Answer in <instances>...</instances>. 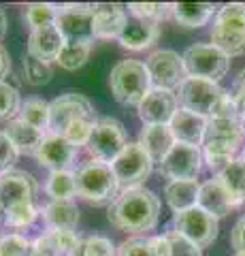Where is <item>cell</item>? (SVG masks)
<instances>
[{
	"mask_svg": "<svg viewBox=\"0 0 245 256\" xmlns=\"http://www.w3.org/2000/svg\"><path fill=\"white\" fill-rule=\"evenodd\" d=\"M222 94L224 90L216 82H207V79H199V77H186L184 84L179 86L177 102L181 105V109L192 111V114L209 120L218 100L222 98Z\"/></svg>",
	"mask_w": 245,
	"mask_h": 256,
	"instance_id": "30bf717a",
	"label": "cell"
},
{
	"mask_svg": "<svg viewBox=\"0 0 245 256\" xmlns=\"http://www.w3.org/2000/svg\"><path fill=\"white\" fill-rule=\"evenodd\" d=\"M167 237H169V244H171L169 256H201V248L194 246L184 235H179L177 230H171V233H167Z\"/></svg>",
	"mask_w": 245,
	"mask_h": 256,
	"instance_id": "ab89813d",
	"label": "cell"
},
{
	"mask_svg": "<svg viewBox=\"0 0 245 256\" xmlns=\"http://www.w3.org/2000/svg\"><path fill=\"white\" fill-rule=\"evenodd\" d=\"M36 216H38V210L34 207V203H23V205L6 210L4 224L11 228H26L36 220Z\"/></svg>",
	"mask_w": 245,
	"mask_h": 256,
	"instance_id": "d590c367",
	"label": "cell"
},
{
	"mask_svg": "<svg viewBox=\"0 0 245 256\" xmlns=\"http://www.w3.org/2000/svg\"><path fill=\"white\" fill-rule=\"evenodd\" d=\"M26 18L28 26L36 30V28H43V26H49V24H56L58 18V6L56 4H49V2H34V4H28L26 6Z\"/></svg>",
	"mask_w": 245,
	"mask_h": 256,
	"instance_id": "836d02e7",
	"label": "cell"
},
{
	"mask_svg": "<svg viewBox=\"0 0 245 256\" xmlns=\"http://www.w3.org/2000/svg\"><path fill=\"white\" fill-rule=\"evenodd\" d=\"M43 222L47 230H75L79 222V207L70 201H49L43 207Z\"/></svg>",
	"mask_w": 245,
	"mask_h": 256,
	"instance_id": "cb8c5ba5",
	"label": "cell"
},
{
	"mask_svg": "<svg viewBox=\"0 0 245 256\" xmlns=\"http://www.w3.org/2000/svg\"><path fill=\"white\" fill-rule=\"evenodd\" d=\"M243 124L241 120H222L209 118L207 130L203 139V158L213 171H222L228 162L235 160V154L243 141Z\"/></svg>",
	"mask_w": 245,
	"mask_h": 256,
	"instance_id": "7a4b0ae2",
	"label": "cell"
},
{
	"mask_svg": "<svg viewBox=\"0 0 245 256\" xmlns=\"http://www.w3.org/2000/svg\"><path fill=\"white\" fill-rule=\"evenodd\" d=\"M19 120L45 132L49 128V102L43 98H28L26 102H21Z\"/></svg>",
	"mask_w": 245,
	"mask_h": 256,
	"instance_id": "f546056e",
	"label": "cell"
},
{
	"mask_svg": "<svg viewBox=\"0 0 245 256\" xmlns=\"http://www.w3.org/2000/svg\"><path fill=\"white\" fill-rule=\"evenodd\" d=\"M132 18L147 20V22H160L171 13V4H160V2H132L128 4Z\"/></svg>",
	"mask_w": 245,
	"mask_h": 256,
	"instance_id": "8d00e7d4",
	"label": "cell"
},
{
	"mask_svg": "<svg viewBox=\"0 0 245 256\" xmlns=\"http://www.w3.org/2000/svg\"><path fill=\"white\" fill-rule=\"evenodd\" d=\"M4 32H6V15H4L2 9H0V41H2Z\"/></svg>",
	"mask_w": 245,
	"mask_h": 256,
	"instance_id": "f6af8a7d",
	"label": "cell"
},
{
	"mask_svg": "<svg viewBox=\"0 0 245 256\" xmlns=\"http://www.w3.org/2000/svg\"><path fill=\"white\" fill-rule=\"evenodd\" d=\"M32 244L23 235L9 233L0 239V256H30Z\"/></svg>",
	"mask_w": 245,
	"mask_h": 256,
	"instance_id": "74e56055",
	"label": "cell"
},
{
	"mask_svg": "<svg viewBox=\"0 0 245 256\" xmlns=\"http://www.w3.org/2000/svg\"><path fill=\"white\" fill-rule=\"evenodd\" d=\"M4 134L11 139L13 148L17 150V154H26V156H34L36 150L41 148V143L45 139V132L38 128L26 124L23 120H11L4 128Z\"/></svg>",
	"mask_w": 245,
	"mask_h": 256,
	"instance_id": "603a6c76",
	"label": "cell"
},
{
	"mask_svg": "<svg viewBox=\"0 0 245 256\" xmlns=\"http://www.w3.org/2000/svg\"><path fill=\"white\" fill-rule=\"evenodd\" d=\"M92 41H79V43H64L62 52L58 56V64L64 70H77L81 68L90 58Z\"/></svg>",
	"mask_w": 245,
	"mask_h": 256,
	"instance_id": "4dcf8cb0",
	"label": "cell"
},
{
	"mask_svg": "<svg viewBox=\"0 0 245 256\" xmlns=\"http://www.w3.org/2000/svg\"><path fill=\"white\" fill-rule=\"evenodd\" d=\"M231 244L237 252H245V216L237 220L233 233H231Z\"/></svg>",
	"mask_w": 245,
	"mask_h": 256,
	"instance_id": "7bdbcfd3",
	"label": "cell"
},
{
	"mask_svg": "<svg viewBox=\"0 0 245 256\" xmlns=\"http://www.w3.org/2000/svg\"><path fill=\"white\" fill-rule=\"evenodd\" d=\"M171 132L177 143H188V146H203L205 130H207V118L196 116L192 111L177 109V114L171 120Z\"/></svg>",
	"mask_w": 245,
	"mask_h": 256,
	"instance_id": "d6986e66",
	"label": "cell"
},
{
	"mask_svg": "<svg viewBox=\"0 0 245 256\" xmlns=\"http://www.w3.org/2000/svg\"><path fill=\"white\" fill-rule=\"evenodd\" d=\"M77 196H81L90 205H111L117 196L120 184L111 169V164L100 162V160H90L81 164L75 173Z\"/></svg>",
	"mask_w": 245,
	"mask_h": 256,
	"instance_id": "3957f363",
	"label": "cell"
},
{
	"mask_svg": "<svg viewBox=\"0 0 245 256\" xmlns=\"http://www.w3.org/2000/svg\"><path fill=\"white\" fill-rule=\"evenodd\" d=\"M15 158H17V150L13 148L11 139L4 132H0V173L11 171Z\"/></svg>",
	"mask_w": 245,
	"mask_h": 256,
	"instance_id": "60d3db41",
	"label": "cell"
},
{
	"mask_svg": "<svg viewBox=\"0 0 245 256\" xmlns=\"http://www.w3.org/2000/svg\"><path fill=\"white\" fill-rule=\"evenodd\" d=\"M45 192L51 196V201H70L77 194L75 173L73 171H53L49 173L45 184Z\"/></svg>",
	"mask_w": 245,
	"mask_h": 256,
	"instance_id": "f1b7e54d",
	"label": "cell"
},
{
	"mask_svg": "<svg viewBox=\"0 0 245 256\" xmlns=\"http://www.w3.org/2000/svg\"><path fill=\"white\" fill-rule=\"evenodd\" d=\"M117 256H156L152 237H132L117 248Z\"/></svg>",
	"mask_w": 245,
	"mask_h": 256,
	"instance_id": "f35d334b",
	"label": "cell"
},
{
	"mask_svg": "<svg viewBox=\"0 0 245 256\" xmlns=\"http://www.w3.org/2000/svg\"><path fill=\"white\" fill-rule=\"evenodd\" d=\"M38 184L30 173L11 169L0 173V205L6 210L23 203H34Z\"/></svg>",
	"mask_w": 245,
	"mask_h": 256,
	"instance_id": "9a60e30c",
	"label": "cell"
},
{
	"mask_svg": "<svg viewBox=\"0 0 245 256\" xmlns=\"http://www.w3.org/2000/svg\"><path fill=\"white\" fill-rule=\"evenodd\" d=\"M139 143L154 160V164H160L171 148L175 146V137H173L169 126H143Z\"/></svg>",
	"mask_w": 245,
	"mask_h": 256,
	"instance_id": "d4e9b609",
	"label": "cell"
},
{
	"mask_svg": "<svg viewBox=\"0 0 245 256\" xmlns=\"http://www.w3.org/2000/svg\"><path fill=\"white\" fill-rule=\"evenodd\" d=\"M85 120H92V122L98 120L94 105L83 94L66 92L49 102V128L47 130L51 134H64L73 124L85 122Z\"/></svg>",
	"mask_w": 245,
	"mask_h": 256,
	"instance_id": "ba28073f",
	"label": "cell"
},
{
	"mask_svg": "<svg viewBox=\"0 0 245 256\" xmlns=\"http://www.w3.org/2000/svg\"><path fill=\"white\" fill-rule=\"evenodd\" d=\"M201 162H203V152L196 146H188V143H177L171 148V152L160 164L158 171L167 180H196L201 173Z\"/></svg>",
	"mask_w": 245,
	"mask_h": 256,
	"instance_id": "4fadbf2b",
	"label": "cell"
},
{
	"mask_svg": "<svg viewBox=\"0 0 245 256\" xmlns=\"http://www.w3.org/2000/svg\"><path fill=\"white\" fill-rule=\"evenodd\" d=\"M241 160H243V162H245V148H243V154H241Z\"/></svg>",
	"mask_w": 245,
	"mask_h": 256,
	"instance_id": "c3c4849f",
	"label": "cell"
},
{
	"mask_svg": "<svg viewBox=\"0 0 245 256\" xmlns=\"http://www.w3.org/2000/svg\"><path fill=\"white\" fill-rule=\"evenodd\" d=\"M107 218L124 233H147L160 218V198L143 186L122 190L109 205Z\"/></svg>",
	"mask_w": 245,
	"mask_h": 256,
	"instance_id": "6da1fadb",
	"label": "cell"
},
{
	"mask_svg": "<svg viewBox=\"0 0 245 256\" xmlns=\"http://www.w3.org/2000/svg\"><path fill=\"white\" fill-rule=\"evenodd\" d=\"M175 230L190 239L199 248H209L218 237V218L201 210L199 205L192 210L175 214Z\"/></svg>",
	"mask_w": 245,
	"mask_h": 256,
	"instance_id": "7c38bea8",
	"label": "cell"
},
{
	"mask_svg": "<svg viewBox=\"0 0 245 256\" xmlns=\"http://www.w3.org/2000/svg\"><path fill=\"white\" fill-rule=\"evenodd\" d=\"M9 70H11V56L2 45H0V82H4V77L9 75Z\"/></svg>",
	"mask_w": 245,
	"mask_h": 256,
	"instance_id": "ee69618b",
	"label": "cell"
},
{
	"mask_svg": "<svg viewBox=\"0 0 245 256\" xmlns=\"http://www.w3.org/2000/svg\"><path fill=\"white\" fill-rule=\"evenodd\" d=\"M199 190L201 184L196 180H175L164 186V196H167L169 207L175 214L192 210L199 203Z\"/></svg>",
	"mask_w": 245,
	"mask_h": 256,
	"instance_id": "484cf974",
	"label": "cell"
},
{
	"mask_svg": "<svg viewBox=\"0 0 245 256\" xmlns=\"http://www.w3.org/2000/svg\"><path fill=\"white\" fill-rule=\"evenodd\" d=\"M36 160L38 164L47 166L51 173L53 171H70L75 162L77 148L70 141H66L62 134H45L41 148L36 150Z\"/></svg>",
	"mask_w": 245,
	"mask_h": 256,
	"instance_id": "2e32d148",
	"label": "cell"
},
{
	"mask_svg": "<svg viewBox=\"0 0 245 256\" xmlns=\"http://www.w3.org/2000/svg\"><path fill=\"white\" fill-rule=\"evenodd\" d=\"M64 36L60 34V30L56 28V24H49V26H43V28H36L30 32V38H28V52L32 58L41 60V62H56L58 56L64 47Z\"/></svg>",
	"mask_w": 245,
	"mask_h": 256,
	"instance_id": "ac0fdd59",
	"label": "cell"
},
{
	"mask_svg": "<svg viewBox=\"0 0 245 256\" xmlns=\"http://www.w3.org/2000/svg\"><path fill=\"white\" fill-rule=\"evenodd\" d=\"M218 13L216 4L209 2H175L171 4V15L184 28H201Z\"/></svg>",
	"mask_w": 245,
	"mask_h": 256,
	"instance_id": "4316f807",
	"label": "cell"
},
{
	"mask_svg": "<svg viewBox=\"0 0 245 256\" xmlns=\"http://www.w3.org/2000/svg\"><path fill=\"white\" fill-rule=\"evenodd\" d=\"M137 109L145 126H169L177 114V96L167 90H152Z\"/></svg>",
	"mask_w": 245,
	"mask_h": 256,
	"instance_id": "e0dca14e",
	"label": "cell"
},
{
	"mask_svg": "<svg viewBox=\"0 0 245 256\" xmlns=\"http://www.w3.org/2000/svg\"><path fill=\"white\" fill-rule=\"evenodd\" d=\"M211 45L228 58L245 54V4L231 2L218 9L211 26Z\"/></svg>",
	"mask_w": 245,
	"mask_h": 256,
	"instance_id": "5b68a950",
	"label": "cell"
},
{
	"mask_svg": "<svg viewBox=\"0 0 245 256\" xmlns=\"http://www.w3.org/2000/svg\"><path fill=\"white\" fill-rule=\"evenodd\" d=\"M205 210L207 214H211L213 218H224V216L231 214V210H235V201L233 196L228 194V190L222 186V182L218 178H213L209 182L201 184V190H199V203H196Z\"/></svg>",
	"mask_w": 245,
	"mask_h": 256,
	"instance_id": "44dd1931",
	"label": "cell"
},
{
	"mask_svg": "<svg viewBox=\"0 0 245 256\" xmlns=\"http://www.w3.org/2000/svg\"><path fill=\"white\" fill-rule=\"evenodd\" d=\"M145 68L152 79V90H167L173 92L184 84L186 68L181 56L173 50H158L145 60Z\"/></svg>",
	"mask_w": 245,
	"mask_h": 256,
	"instance_id": "8fae6325",
	"label": "cell"
},
{
	"mask_svg": "<svg viewBox=\"0 0 245 256\" xmlns=\"http://www.w3.org/2000/svg\"><path fill=\"white\" fill-rule=\"evenodd\" d=\"M241 124H243V130H245V114L241 116Z\"/></svg>",
	"mask_w": 245,
	"mask_h": 256,
	"instance_id": "7dc6e473",
	"label": "cell"
},
{
	"mask_svg": "<svg viewBox=\"0 0 245 256\" xmlns=\"http://www.w3.org/2000/svg\"><path fill=\"white\" fill-rule=\"evenodd\" d=\"M113 98L126 107H139L145 96L152 92V79L145 68V62L122 60L111 68L109 75Z\"/></svg>",
	"mask_w": 245,
	"mask_h": 256,
	"instance_id": "277c9868",
	"label": "cell"
},
{
	"mask_svg": "<svg viewBox=\"0 0 245 256\" xmlns=\"http://www.w3.org/2000/svg\"><path fill=\"white\" fill-rule=\"evenodd\" d=\"M4 214H6V212H4V207H2V205H0V222H2V220H4Z\"/></svg>",
	"mask_w": 245,
	"mask_h": 256,
	"instance_id": "bcb514c9",
	"label": "cell"
},
{
	"mask_svg": "<svg viewBox=\"0 0 245 256\" xmlns=\"http://www.w3.org/2000/svg\"><path fill=\"white\" fill-rule=\"evenodd\" d=\"M111 169L117 178L120 188H137L141 182H145L154 171V160L143 150L141 143H128L124 152L111 162Z\"/></svg>",
	"mask_w": 245,
	"mask_h": 256,
	"instance_id": "9c48e42d",
	"label": "cell"
},
{
	"mask_svg": "<svg viewBox=\"0 0 245 256\" xmlns=\"http://www.w3.org/2000/svg\"><path fill=\"white\" fill-rule=\"evenodd\" d=\"M126 22L128 18L120 4H94V38H120Z\"/></svg>",
	"mask_w": 245,
	"mask_h": 256,
	"instance_id": "7402d4cb",
	"label": "cell"
},
{
	"mask_svg": "<svg viewBox=\"0 0 245 256\" xmlns=\"http://www.w3.org/2000/svg\"><path fill=\"white\" fill-rule=\"evenodd\" d=\"M19 109H21V102H19L17 88H13L6 82H0V122L2 120L11 122V118L17 116Z\"/></svg>",
	"mask_w": 245,
	"mask_h": 256,
	"instance_id": "e575fe53",
	"label": "cell"
},
{
	"mask_svg": "<svg viewBox=\"0 0 245 256\" xmlns=\"http://www.w3.org/2000/svg\"><path fill=\"white\" fill-rule=\"evenodd\" d=\"M158 36H160V24L139 20V18H128L117 41H120L122 47H126V50L141 52V50L152 47Z\"/></svg>",
	"mask_w": 245,
	"mask_h": 256,
	"instance_id": "ffe728a7",
	"label": "cell"
},
{
	"mask_svg": "<svg viewBox=\"0 0 245 256\" xmlns=\"http://www.w3.org/2000/svg\"><path fill=\"white\" fill-rule=\"evenodd\" d=\"M21 68H23V82L30 84V86H45V84H49L51 77H53V70H51L49 64L32 58L30 54L23 56Z\"/></svg>",
	"mask_w": 245,
	"mask_h": 256,
	"instance_id": "1f68e13d",
	"label": "cell"
},
{
	"mask_svg": "<svg viewBox=\"0 0 245 256\" xmlns=\"http://www.w3.org/2000/svg\"><path fill=\"white\" fill-rule=\"evenodd\" d=\"M126 146H128V137H126V128L120 120L98 118L88 143H85V150H88L92 160H100V162L111 164L124 152Z\"/></svg>",
	"mask_w": 245,
	"mask_h": 256,
	"instance_id": "52a82bcc",
	"label": "cell"
},
{
	"mask_svg": "<svg viewBox=\"0 0 245 256\" xmlns=\"http://www.w3.org/2000/svg\"><path fill=\"white\" fill-rule=\"evenodd\" d=\"M94 4H62L58 9L56 28L66 43L94 41L92 32Z\"/></svg>",
	"mask_w": 245,
	"mask_h": 256,
	"instance_id": "5bb4252c",
	"label": "cell"
},
{
	"mask_svg": "<svg viewBox=\"0 0 245 256\" xmlns=\"http://www.w3.org/2000/svg\"><path fill=\"white\" fill-rule=\"evenodd\" d=\"M231 96L235 98L237 107H239L241 116H243V114H245V68L241 70L239 75H237L235 84H233V90H231Z\"/></svg>",
	"mask_w": 245,
	"mask_h": 256,
	"instance_id": "b9f144b4",
	"label": "cell"
},
{
	"mask_svg": "<svg viewBox=\"0 0 245 256\" xmlns=\"http://www.w3.org/2000/svg\"><path fill=\"white\" fill-rule=\"evenodd\" d=\"M218 180L222 182V186L228 190V194L233 196L235 205L239 207L245 201V162L241 158H235L233 162H228L224 169L218 173Z\"/></svg>",
	"mask_w": 245,
	"mask_h": 256,
	"instance_id": "83f0119b",
	"label": "cell"
},
{
	"mask_svg": "<svg viewBox=\"0 0 245 256\" xmlns=\"http://www.w3.org/2000/svg\"><path fill=\"white\" fill-rule=\"evenodd\" d=\"M184 60V68L188 77H199L207 79V82H220L231 66V58L220 52L218 47H213L211 43H196L190 45L181 56Z\"/></svg>",
	"mask_w": 245,
	"mask_h": 256,
	"instance_id": "8992f818",
	"label": "cell"
},
{
	"mask_svg": "<svg viewBox=\"0 0 245 256\" xmlns=\"http://www.w3.org/2000/svg\"><path fill=\"white\" fill-rule=\"evenodd\" d=\"M237 256H245V252H237Z\"/></svg>",
	"mask_w": 245,
	"mask_h": 256,
	"instance_id": "681fc988",
	"label": "cell"
},
{
	"mask_svg": "<svg viewBox=\"0 0 245 256\" xmlns=\"http://www.w3.org/2000/svg\"><path fill=\"white\" fill-rule=\"evenodd\" d=\"M115 248L111 239L100 237V235H90L85 239H79V244L68 256H113Z\"/></svg>",
	"mask_w": 245,
	"mask_h": 256,
	"instance_id": "d6a6232c",
	"label": "cell"
}]
</instances>
